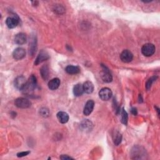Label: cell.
<instances>
[{
  "label": "cell",
  "mask_w": 160,
  "mask_h": 160,
  "mask_svg": "<svg viewBox=\"0 0 160 160\" xmlns=\"http://www.w3.org/2000/svg\"><path fill=\"white\" fill-rule=\"evenodd\" d=\"M37 78L34 75H31V77L29 78L28 81L26 82V86L23 91H24L25 93H29L32 92V91L35 89L37 86Z\"/></svg>",
  "instance_id": "obj_1"
},
{
  "label": "cell",
  "mask_w": 160,
  "mask_h": 160,
  "mask_svg": "<svg viewBox=\"0 0 160 160\" xmlns=\"http://www.w3.org/2000/svg\"><path fill=\"white\" fill-rule=\"evenodd\" d=\"M155 47L152 43H146L141 48L142 54L146 57L151 56L155 53Z\"/></svg>",
  "instance_id": "obj_2"
},
{
  "label": "cell",
  "mask_w": 160,
  "mask_h": 160,
  "mask_svg": "<svg viewBox=\"0 0 160 160\" xmlns=\"http://www.w3.org/2000/svg\"><path fill=\"white\" fill-rule=\"evenodd\" d=\"M15 105L16 107L19 108H28L31 106V101L25 98H18L15 101Z\"/></svg>",
  "instance_id": "obj_3"
},
{
  "label": "cell",
  "mask_w": 160,
  "mask_h": 160,
  "mask_svg": "<svg viewBox=\"0 0 160 160\" xmlns=\"http://www.w3.org/2000/svg\"><path fill=\"white\" fill-rule=\"evenodd\" d=\"M26 78L23 76H19L17 77L15 79V88L20 91H23L24 89L26 84Z\"/></svg>",
  "instance_id": "obj_4"
},
{
  "label": "cell",
  "mask_w": 160,
  "mask_h": 160,
  "mask_svg": "<svg viewBox=\"0 0 160 160\" xmlns=\"http://www.w3.org/2000/svg\"><path fill=\"white\" fill-rule=\"evenodd\" d=\"M111 90L108 88H102L99 92V96L103 101H108L112 97Z\"/></svg>",
  "instance_id": "obj_5"
},
{
  "label": "cell",
  "mask_w": 160,
  "mask_h": 160,
  "mask_svg": "<svg viewBox=\"0 0 160 160\" xmlns=\"http://www.w3.org/2000/svg\"><path fill=\"white\" fill-rule=\"evenodd\" d=\"M120 58L123 63H128L133 60V54L130 50H125L121 53Z\"/></svg>",
  "instance_id": "obj_6"
},
{
  "label": "cell",
  "mask_w": 160,
  "mask_h": 160,
  "mask_svg": "<svg viewBox=\"0 0 160 160\" xmlns=\"http://www.w3.org/2000/svg\"><path fill=\"white\" fill-rule=\"evenodd\" d=\"M131 155L134 157L133 159H141L145 155V150L144 149L141 150V147L138 146H134V149L132 150Z\"/></svg>",
  "instance_id": "obj_7"
},
{
  "label": "cell",
  "mask_w": 160,
  "mask_h": 160,
  "mask_svg": "<svg viewBox=\"0 0 160 160\" xmlns=\"http://www.w3.org/2000/svg\"><path fill=\"white\" fill-rule=\"evenodd\" d=\"M26 56V51L23 48H17L13 52V57L16 60H21Z\"/></svg>",
  "instance_id": "obj_8"
},
{
  "label": "cell",
  "mask_w": 160,
  "mask_h": 160,
  "mask_svg": "<svg viewBox=\"0 0 160 160\" xmlns=\"http://www.w3.org/2000/svg\"><path fill=\"white\" fill-rule=\"evenodd\" d=\"M103 71L101 73L102 79L103 80L104 82H106V83L111 82L113 80V76L111 73L110 72L109 70L105 66H103Z\"/></svg>",
  "instance_id": "obj_9"
},
{
  "label": "cell",
  "mask_w": 160,
  "mask_h": 160,
  "mask_svg": "<svg viewBox=\"0 0 160 160\" xmlns=\"http://www.w3.org/2000/svg\"><path fill=\"white\" fill-rule=\"evenodd\" d=\"M95 106V102L93 100H88L83 110V114L85 116H89L92 113Z\"/></svg>",
  "instance_id": "obj_10"
},
{
  "label": "cell",
  "mask_w": 160,
  "mask_h": 160,
  "mask_svg": "<svg viewBox=\"0 0 160 160\" xmlns=\"http://www.w3.org/2000/svg\"><path fill=\"white\" fill-rule=\"evenodd\" d=\"M18 23V18H16L15 16H10L7 18L6 19V25L10 29H13L16 27Z\"/></svg>",
  "instance_id": "obj_11"
},
{
  "label": "cell",
  "mask_w": 160,
  "mask_h": 160,
  "mask_svg": "<svg viewBox=\"0 0 160 160\" xmlns=\"http://www.w3.org/2000/svg\"><path fill=\"white\" fill-rule=\"evenodd\" d=\"M50 58V56H49V54L47 52V51H41L38 57L37 58L36 60H35V64L36 65H38L40 63H41L42 62L46 61V60H47L48 59H49Z\"/></svg>",
  "instance_id": "obj_12"
},
{
  "label": "cell",
  "mask_w": 160,
  "mask_h": 160,
  "mask_svg": "<svg viewBox=\"0 0 160 160\" xmlns=\"http://www.w3.org/2000/svg\"><path fill=\"white\" fill-rule=\"evenodd\" d=\"M27 38L26 35L23 33H20L17 34V35L15 37V42L17 44L22 45L26 43Z\"/></svg>",
  "instance_id": "obj_13"
},
{
  "label": "cell",
  "mask_w": 160,
  "mask_h": 160,
  "mask_svg": "<svg viewBox=\"0 0 160 160\" xmlns=\"http://www.w3.org/2000/svg\"><path fill=\"white\" fill-rule=\"evenodd\" d=\"M48 88L51 90H55L58 89L60 85V80L59 78H53L51 79L48 83Z\"/></svg>",
  "instance_id": "obj_14"
},
{
  "label": "cell",
  "mask_w": 160,
  "mask_h": 160,
  "mask_svg": "<svg viewBox=\"0 0 160 160\" xmlns=\"http://www.w3.org/2000/svg\"><path fill=\"white\" fill-rule=\"evenodd\" d=\"M57 118H58L61 123L64 124L66 123L68 120H69V116H68L66 113L64 111H60L57 113Z\"/></svg>",
  "instance_id": "obj_15"
},
{
  "label": "cell",
  "mask_w": 160,
  "mask_h": 160,
  "mask_svg": "<svg viewBox=\"0 0 160 160\" xmlns=\"http://www.w3.org/2000/svg\"><path fill=\"white\" fill-rule=\"evenodd\" d=\"M65 71L68 74L76 75V74H78L80 72V68L77 66L68 65L66 67Z\"/></svg>",
  "instance_id": "obj_16"
},
{
  "label": "cell",
  "mask_w": 160,
  "mask_h": 160,
  "mask_svg": "<svg viewBox=\"0 0 160 160\" xmlns=\"http://www.w3.org/2000/svg\"><path fill=\"white\" fill-rule=\"evenodd\" d=\"M83 86L85 93H86V94H91L93 93L94 90V85L91 82H86Z\"/></svg>",
  "instance_id": "obj_17"
},
{
  "label": "cell",
  "mask_w": 160,
  "mask_h": 160,
  "mask_svg": "<svg viewBox=\"0 0 160 160\" xmlns=\"http://www.w3.org/2000/svg\"><path fill=\"white\" fill-rule=\"evenodd\" d=\"M84 93L83 86L82 84H76L73 88V93L76 96H82Z\"/></svg>",
  "instance_id": "obj_18"
},
{
  "label": "cell",
  "mask_w": 160,
  "mask_h": 160,
  "mask_svg": "<svg viewBox=\"0 0 160 160\" xmlns=\"http://www.w3.org/2000/svg\"><path fill=\"white\" fill-rule=\"evenodd\" d=\"M121 121L123 124L127 125L128 123V116L127 112L124 110V108H122L121 111Z\"/></svg>",
  "instance_id": "obj_19"
},
{
  "label": "cell",
  "mask_w": 160,
  "mask_h": 160,
  "mask_svg": "<svg viewBox=\"0 0 160 160\" xmlns=\"http://www.w3.org/2000/svg\"><path fill=\"white\" fill-rule=\"evenodd\" d=\"M40 73H41V76L42 78L46 80L47 79L48 76H49V69L48 66H43L41 68V69L40 70Z\"/></svg>",
  "instance_id": "obj_20"
},
{
  "label": "cell",
  "mask_w": 160,
  "mask_h": 160,
  "mask_svg": "<svg viewBox=\"0 0 160 160\" xmlns=\"http://www.w3.org/2000/svg\"><path fill=\"white\" fill-rule=\"evenodd\" d=\"M113 140H114V143H115V144L117 146L119 145L121 143V140H122L121 134L120 133L117 132V133H115V135L114 136V139Z\"/></svg>",
  "instance_id": "obj_21"
},
{
  "label": "cell",
  "mask_w": 160,
  "mask_h": 160,
  "mask_svg": "<svg viewBox=\"0 0 160 160\" xmlns=\"http://www.w3.org/2000/svg\"><path fill=\"white\" fill-rule=\"evenodd\" d=\"M157 78H158L157 76H153L148 80V82H146V88L147 90H149L151 88L153 83L157 79Z\"/></svg>",
  "instance_id": "obj_22"
},
{
  "label": "cell",
  "mask_w": 160,
  "mask_h": 160,
  "mask_svg": "<svg viewBox=\"0 0 160 160\" xmlns=\"http://www.w3.org/2000/svg\"><path fill=\"white\" fill-rule=\"evenodd\" d=\"M40 114L43 117L47 118V117H48L50 115V111L47 108H43L40 110Z\"/></svg>",
  "instance_id": "obj_23"
},
{
  "label": "cell",
  "mask_w": 160,
  "mask_h": 160,
  "mask_svg": "<svg viewBox=\"0 0 160 160\" xmlns=\"http://www.w3.org/2000/svg\"><path fill=\"white\" fill-rule=\"evenodd\" d=\"M91 126H92V124H91V123L90 122V121H87V120H85V121H84L83 123H82V127L84 128H85V129H90L91 130Z\"/></svg>",
  "instance_id": "obj_24"
},
{
  "label": "cell",
  "mask_w": 160,
  "mask_h": 160,
  "mask_svg": "<svg viewBox=\"0 0 160 160\" xmlns=\"http://www.w3.org/2000/svg\"><path fill=\"white\" fill-rule=\"evenodd\" d=\"M30 153V151H24V152H21L17 154V156L18 157H23V156H26L27 155H28Z\"/></svg>",
  "instance_id": "obj_25"
},
{
  "label": "cell",
  "mask_w": 160,
  "mask_h": 160,
  "mask_svg": "<svg viewBox=\"0 0 160 160\" xmlns=\"http://www.w3.org/2000/svg\"><path fill=\"white\" fill-rule=\"evenodd\" d=\"M60 159L63 160H66V159H74V158H71V156H68L66 155H63L60 156Z\"/></svg>",
  "instance_id": "obj_26"
},
{
  "label": "cell",
  "mask_w": 160,
  "mask_h": 160,
  "mask_svg": "<svg viewBox=\"0 0 160 160\" xmlns=\"http://www.w3.org/2000/svg\"><path fill=\"white\" fill-rule=\"evenodd\" d=\"M131 113L133 115H137V110L135 108H133L131 109Z\"/></svg>",
  "instance_id": "obj_27"
}]
</instances>
